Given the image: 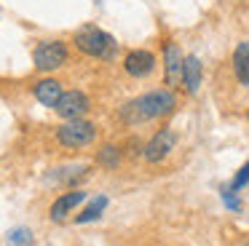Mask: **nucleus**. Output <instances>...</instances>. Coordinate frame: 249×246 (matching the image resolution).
Wrapping results in <instances>:
<instances>
[{
	"mask_svg": "<svg viewBox=\"0 0 249 246\" xmlns=\"http://www.w3.org/2000/svg\"><path fill=\"white\" fill-rule=\"evenodd\" d=\"M174 105H177V99H174L172 91H150V94L129 102L121 110V118L126 123H131V126H137V123H145V121H153V118H161L166 112H172Z\"/></svg>",
	"mask_w": 249,
	"mask_h": 246,
	"instance_id": "f257e3e1",
	"label": "nucleus"
},
{
	"mask_svg": "<svg viewBox=\"0 0 249 246\" xmlns=\"http://www.w3.org/2000/svg\"><path fill=\"white\" fill-rule=\"evenodd\" d=\"M75 46L81 48L83 53L97 56V59H113L115 56L113 35H107L105 30H99V27H94V24H86L75 32Z\"/></svg>",
	"mask_w": 249,
	"mask_h": 246,
	"instance_id": "f03ea898",
	"label": "nucleus"
},
{
	"mask_svg": "<svg viewBox=\"0 0 249 246\" xmlns=\"http://www.w3.org/2000/svg\"><path fill=\"white\" fill-rule=\"evenodd\" d=\"M94 137H97V126L89 121H70L65 123V126L56 131V139H59V144H65V147H86V144L94 142Z\"/></svg>",
	"mask_w": 249,
	"mask_h": 246,
	"instance_id": "7ed1b4c3",
	"label": "nucleus"
},
{
	"mask_svg": "<svg viewBox=\"0 0 249 246\" xmlns=\"http://www.w3.org/2000/svg\"><path fill=\"white\" fill-rule=\"evenodd\" d=\"M35 67L43 70V72H51V70L62 67L67 59V46L62 40H46L35 48Z\"/></svg>",
	"mask_w": 249,
	"mask_h": 246,
	"instance_id": "20e7f679",
	"label": "nucleus"
},
{
	"mask_svg": "<svg viewBox=\"0 0 249 246\" xmlns=\"http://www.w3.org/2000/svg\"><path fill=\"white\" fill-rule=\"evenodd\" d=\"M56 115H62L65 121H78V118L86 115L89 110V99L83 91H65V94L59 96V102L54 105Z\"/></svg>",
	"mask_w": 249,
	"mask_h": 246,
	"instance_id": "39448f33",
	"label": "nucleus"
},
{
	"mask_svg": "<svg viewBox=\"0 0 249 246\" xmlns=\"http://www.w3.org/2000/svg\"><path fill=\"white\" fill-rule=\"evenodd\" d=\"M174 142H177V137H174V131H169V128H163V131H158L156 137L150 139V142L145 144V150H142V155H145L147 163H158V160H163L169 153L174 150Z\"/></svg>",
	"mask_w": 249,
	"mask_h": 246,
	"instance_id": "423d86ee",
	"label": "nucleus"
},
{
	"mask_svg": "<svg viewBox=\"0 0 249 246\" xmlns=\"http://www.w3.org/2000/svg\"><path fill=\"white\" fill-rule=\"evenodd\" d=\"M124 67L129 75L134 78H142V75H150L153 67H156V56L150 51H131L129 56L124 59Z\"/></svg>",
	"mask_w": 249,
	"mask_h": 246,
	"instance_id": "0eeeda50",
	"label": "nucleus"
},
{
	"mask_svg": "<svg viewBox=\"0 0 249 246\" xmlns=\"http://www.w3.org/2000/svg\"><path fill=\"white\" fill-rule=\"evenodd\" d=\"M83 201H86V193H83V190H72V193L59 195L54 203H51V219H54V222H62V219H65L67 214H70L78 203H83Z\"/></svg>",
	"mask_w": 249,
	"mask_h": 246,
	"instance_id": "6e6552de",
	"label": "nucleus"
},
{
	"mask_svg": "<svg viewBox=\"0 0 249 246\" xmlns=\"http://www.w3.org/2000/svg\"><path fill=\"white\" fill-rule=\"evenodd\" d=\"M182 53H179L177 43H166V51H163V64H166V80L169 83H177L182 78Z\"/></svg>",
	"mask_w": 249,
	"mask_h": 246,
	"instance_id": "1a4fd4ad",
	"label": "nucleus"
},
{
	"mask_svg": "<svg viewBox=\"0 0 249 246\" xmlns=\"http://www.w3.org/2000/svg\"><path fill=\"white\" fill-rule=\"evenodd\" d=\"M201 62H198V56H185L182 59V83H185V88H188V94H196L198 91V86H201Z\"/></svg>",
	"mask_w": 249,
	"mask_h": 246,
	"instance_id": "9d476101",
	"label": "nucleus"
},
{
	"mask_svg": "<svg viewBox=\"0 0 249 246\" xmlns=\"http://www.w3.org/2000/svg\"><path fill=\"white\" fill-rule=\"evenodd\" d=\"M233 70L241 86H249V40L238 43L236 53H233Z\"/></svg>",
	"mask_w": 249,
	"mask_h": 246,
	"instance_id": "9b49d317",
	"label": "nucleus"
},
{
	"mask_svg": "<svg viewBox=\"0 0 249 246\" xmlns=\"http://www.w3.org/2000/svg\"><path fill=\"white\" fill-rule=\"evenodd\" d=\"M59 96H62V86L56 83V80H40V83L35 86V99L46 107H54L56 102H59Z\"/></svg>",
	"mask_w": 249,
	"mask_h": 246,
	"instance_id": "f8f14e48",
	"label": "nucleus"
},
{
	"mask_svg": "<svg viewBox=\"0 0 249 246\" xmlns=\"http://www.w3.org/2000/svg\"><path fill=\"white\" fill-rule=\"evenodd\" d=\"M105 209H107V195H97L86 209H83V214H78V217H75V222H78V225H83V222H94V219L102 217Z\"/></svg>",
	"mask_w": 249,
	"mask_h": 246,
	"instance_id": "ddd939ff",
	"label": "nucleus"
},
{
	"mask_svg": "<svg viewBox=\"0 0 249 246\" xmlns=\"http://www.w3.org/2000/svg\"><path fill=\"white\" fill-rule=\"evenodd\" d=\"M8 246H33L35 244V235L30 228H14L11 233L6 235Z\"/></svg>",
	"mask_w": 249,
	"mask_h": 246,
	"instance_id": "4468645a",
	"label": "nucleus"
},
{
	"mask_svg": "<svg viewBox=\"0 0 249 246\" xmlns=\"http://www.w3.org/2000/svg\"><path fill=\"white\" fill-rule=\"evenodd\" d=\"M97 160H99V166H105V169H115V166L121 163V150L113 147V144H105V147L99 150Z\"/></svg>",
	"mask_w": 249,
	"mask_h": 246,
	"instance_id": "2eb2a0df",
	"label": "nucleus"
},
{
	"mask_svg": "<svg viewBox=\"0 0 249 246\" xmlns=\"http://www.w3.org/2000/svg\"><path fill=\"white\" fill-rule=\"evenodd\" d=\"M249 185V163H244L241 169H238V174L233 176V182H231V190L236 193V190H241V187H247Z\"/></svg>",
	"mask_w": 249,
	"mask_h": 246,
	"instance_id": "dca6fc26",
	"label": "nucleus"
},
{
	"mask_svg": "<svg viewBox=\"0 0 249 246\" xmlns=\"http://www.w3.org/2000/svg\"><path fill=\"white\" fill-rule=\"evenodd\" d=\"M222 203H225V206L231 209V211H241V201H238V198L233 195L231 187H225V190H222Z\"/></svg>",
	"mask_w": 249,
	"mask_h": 246,
	"instance_id": "f3484780",
	"label": "nucleus"
},
{
	"mask_svg": "<svg viewBox=\"0 0 249 246\" xmlns=\"http://www.w3.org/2000/svg\"><path fill=\"white\" fill-rule=\"evenodd\" d=\"M247 246H249V244H247Z\"/></svg>",
	"mask_w": 249,
	"mask_h": 246,
	"instance_id": "a211bd4d",
	"label": "nucleus"
}]
</instances>
